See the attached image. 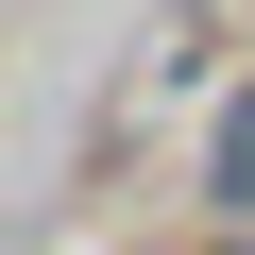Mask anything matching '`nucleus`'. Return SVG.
I'll return each mask as SVG.
<instances>
[{
	"mask_svg": "<svg viewBox=\"0 0 255 255\" xmlns=\"http://www.w3.org/2000/svg\"><path fill=\"white\" fill-rule=\"evenodd\" d=\"M204 204H221V221H255V85L221 102V136H204Z\"/></svg>",
	"mask_w": 255,
	"mask_h": 255,
	"instance_id": "f257e3e1",
	"label": "nucleus"
},
{
	"mask_svg": "<svg viewBox=\"0 0 255 255\" xmlns=\"http://www.w3.org/2000/svg\"><path fill=\"white\" fill-rule=\"evenodd\" d=\"M238 255H255V238H238Z\"/></svg>",
	"mask_w": 255,
	"mask_h": 255,
	"instance_id": "f03ea898",
	"label": "nucleus"
}]
</instances>
